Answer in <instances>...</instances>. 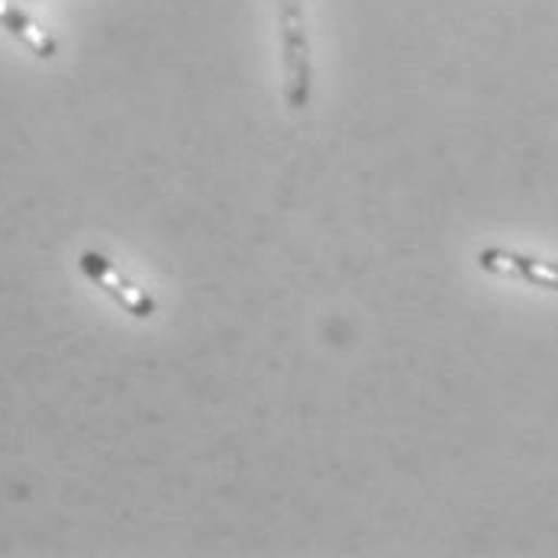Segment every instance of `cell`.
<instances>
[{
  "instance_id": "cell-1",
  "label": "cell",
  "mask_w": 558,
  "mask_h": 558,
  "mask_svg": "<svg viewBox=\"0 0 558 558\" xmlns=\"http://www.w3.org/2000/svg\"><path fill=\"white\" fill-rule=\"evenodd\" d=\"M281 29V69H284V104L301 113L314 100V49L307 29L304 0H275Z\"/></svg>"
},
{
  "instance_id": "cell-2",
  "label": "cell",
  "mask_w": 558,
  "mask_h": 558,
  "mask_svg": "<svg viewBox=\"0 0 558 558\" xmlns=\"http://www.w3.org/2000/svg\"><path fill=\"white\" fill-rule=\"evenodd\" d=\"M81 275L97 284L120 311H126L130 317L136 319H149L159 307H156V298L149 291H143L140 284H133L120 268L110 265V258H104L100 252H81L78 258Z\"/></svg>"
},
{
  "instance_id": "cell-3",
  "label": "cell",
  "mask_w": 558,
  "mask_h": 558,
  "mask_svg": "<svg viewBox=\"0 0 558 558\" xmlns=\"http://www.w3.org/2000/svg\"><path fill=\"white\" fill-rule=\"evenodd\" d=\"M478 265L484 271L497 275V278H513V281H526L533 288L558 291L556 262H543V258L520 255V252H510V248H481Z\"/></svg>"
},
{
  "instance_id": "cell-4",
  "label": "cell",
  "mask_w": 558,
  "mask_h": 558,
  "mask_svg": "<svg viewBox=\"0 0 558 558\" xmlns=\"http://www.w3.org/2000/svg\"><path fill=\"white\" fill-rule=\"evenodd\" d=\"M0 29H7L29 56H36V59H56V52H59V46H56V39L29 16V13H23L20 7H13L10 0H0Z\"/></svg>"
}]
</instances>
